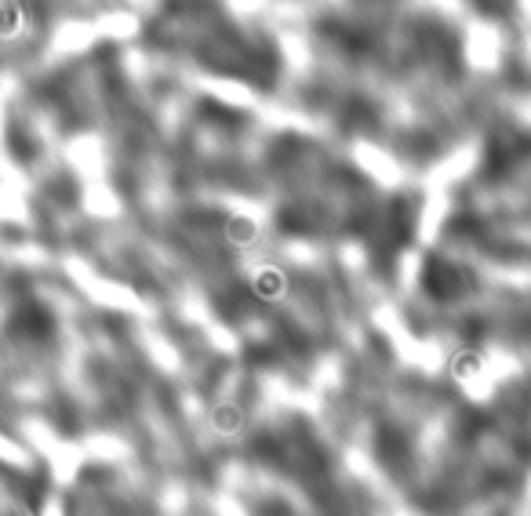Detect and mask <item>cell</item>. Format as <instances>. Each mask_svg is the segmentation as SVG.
<instances>
[{
    "label": "cell",
    "instance_id": "obj_1",
    "mask_svg": "<svg viewBox=\"0 0 531 516\" xmlns=\"http://www.w3.org/2000/svg\"><path fill=\"white\" fill-rule=\"evenodd\" d=\"M422 284H426V291L433 298H459L466 291V273L448 258H430L426 273H422Z\"/></svg>",
    "mask_w": 531,
    "mask_h": 516
},
{
    "label": "cell",
    "instance_id": "obj_2",
    "mask_svg": "<svg viewBox=\"0 0 531 516\" xmlns=\"http://www.w3.org/2000/svg\"><path fill=\"white\" fill-rule=\"evenodd\" d=\"M51 313L44 306H22L15 309V317L8 320V331L11 335H19V338H30V342H37V338H48L51 335Z\"/></svg>",
    "mask_w": 531,
    "mask_h": 516
},
{
    "label": "cell",
    "instance_id": "obj_3",
    "mask_svg": "<svg viewBox=\"0 0 531 516\" xmlns=\"http://www.w3.org/2000/svg\"><path fill=\"white\" fill-rule=\"evenodd\" d=\"M26 30V4L22 0H0V40H15Z\"/></svg>",
    "mask_w": 531,
    "mask_h": 516
}]
</instances>
